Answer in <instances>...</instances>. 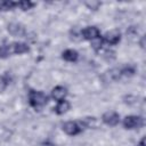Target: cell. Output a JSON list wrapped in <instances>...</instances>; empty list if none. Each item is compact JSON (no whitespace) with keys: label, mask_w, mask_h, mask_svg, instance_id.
<instances>
[{"label":"cell","mask_w":146,"mask_h":146,"mask_svg":"<svg viewBox=\"0 0 146 146\" xmlns=\"http://www.w3.org/2000/svg\"><path fill=\"white\" fill-rule=\"evenodd\" d=\"M136 72V67L133 65H125L123 67L120 68V73H121V76H132Z\"/></svg>","instance_id":"obj_13"},{"label":"cell","mask_w":146,"mask_h":146,"mask_svg":"<svg viewBox=\"0 0 146 146\" xmlns=\"http://www.w3.org/2000/svg\"><path fill=\"white\" fill-rule=\"evenodd\" d=\"M11 55L10 44H2L0 46V58H7Z\"/></svg>","instance_id":"obj_15"},{"label":"cell","mask_w":146,"mask_h":146,"mask_svg":"<svg viewBox=\"0 0 146 146\" xmlns=\"http://www.w3.org/2000/svg\"><path fill=\"white\" fill-rule=\"evenodd\" d=\"M70 107H71V104L67 102V100H60V102H58L57 103V105H56V107H55V112L58 114V115H62V114H64V113H66L68 110H70Z\"/></svg>","instance_id":"obj_11"},{"label":"cell","mask_w":146,"mask_h":146,"mask_svg":"<svg viewBox=\"0 0 146 146\" xmlns=\"http://www.w3.org/2000/svg\"><path fill=\"white\" fill-rule=\"evenodd\" d=\"M82 125L76 121H67L63 125V131L68 136H76L82 131Z\"/></svg>","instance_id":"obj_3"},{"label":"cell","mask_w":146,"mask_h":146,"mask_svg":"<svg viewBox=\"0 0 146 146\" xmlns=\"http://www.w3.org/2000/svg\"><path fill=\"white\" fill-rule=\"evenodd\" d=\"M7 84H8V81H7V79H6L5 76L0 75V92H2V91L6 89Z\"/></svg>","instance_id":"obj_18"},{"label":"cell","mask_w":146,"mask_h":146,"mask_svg":"<svg viewBox=\"0 0 146 146\" xmlns=\"http://www.w3.org/2000/svg\"><path fill=\"white\" fill-rule=\"evenodd\" d=\"M102 121L107 125L114 127L120 122V115H119V113H116L114 111H108V112H105L103 114Z\"/></svg>","instance_id":"obj_5"},{"label":"cell","mask_w":146,"mask_h":146,"mask_svg":"<svg viewBox=\"0 0 146 146\" xmlns=\"http://www.w3.org/2000/svg\"><path fill=\"white\" fill-rule=\"evenodd\" d=\"M15 7H16V2H14V1H9V0L0 1V10H1V11L11 10V9L15 8Z\"/></svg>","instance_id":"obj_14"},{"label":"cell","mask_w":146,"mask_h":146,"mask_svg":"<svg viewBox=\"0 0 146 146\" xmlns=\"http://www.w3.org/2000/svg\"><path fill=\"white\" fill-rule=\"evenodd\" d=\"M84 3H86V6H87L89 9H92V10H97V9H98V7L102 5V2H99V1H95V0L86 1Z\"/></svg>","instance_id":"obj_17"},{"label":"cell","mask_w":146,"mask_h":146,"mask_svg":"<svg viewBox=\"0 0 146 146\" xmlns=\"http://www.w3.org/2000/svg\"><path fill=\"white\" fill-rule=\"evenodd\" d=\"M144 123L143 117L137 116V115H128L123 119V127L125 129H137L139 127H141Z\"/></svg>","instance_id":"obj_2"},{"label":"cell","mask_w":146,"mask_h":146,"mask_svg":"<svg viewBox=\"0 0 146 146\" xmlns=\"http://www.w3.org/2000/svg\"><path fill=\"white\" fill-rule=\"evenodd\" d=\"M138 146H145V138H141V140L139 141Z\"/></svg>","instance_id":"obj_20"},{"label":"cell","mask_w":146,"mask_h":146,"mask_svg":"<svg viewBox=\"0 0 146 146\" xmlns=\"http://www.w3.org/2000/svg\"><path fill=\"white\" fill-rule=\"evenodd\" d=\"M7 30L14 36H24L26 33L24 25H22L21 23H9Z\"/></svg>","instance_id":"obj_7"},{"label":"cell","mask_w":146,"mask_h":146,"mask_svg":"<svg viewBox=\"0 0 146 146\" xmlns=\"http://www.w3.org/2000/svg\"><path fill=\"white\" fill-rule=\"evenodd\" d=\"M29 103L34 108L40 111L43 106L48 103V96L43 91H36V90H30L29 92Z\"/></svg>","instance_id":"obj_1"},{"label":"cell","mask_w":146,"mask_h":146,"mask_svg":"<svg viewBox=\"0 0 146 146\" xmlns=\"http://www.w3.org/2000/svg\"><path fill=\"white\" fill-rule=\"evenodd\" d=\"M81 34L86 40H89V41H92L95 39L100 38V31L96 26H87V27H84L81 31Z\"/></svg>","instance_id":"obj_6"},{"label":"cell","mask_w":146,"mask_h":146,"mask_svg":"<svg viewBox=\"0 0 146 146\" xmlns=\"http://www.w3.org/2000/svg\"><path fill=\"white\" fill-rule=\"evenodd\" d=\"M34 2H31V1H18L16 2V7H19L22 10H30L31 8L34 7Z\"/></svg>","instance_id":"obj_16"},{"label":"cell","mask_w":146,"mask_h":146,"mask_svg":"<svg viewBox=\"0 0 146 146\" xmlns=\"http://www.w3.org/2000/svg\"><path fill=\"white\" fill-rule=\"evenodd\" d=\"M67 95V90L66 88L62 87V86H57L55 87L52 90H51V97L56 100V102H60V100H64L65 97Z\"/></svg>","instance_id":"obj_9"},{"label":"cell","mask_w":146,"mask_h":146,"mask_svg":"<svg viewBox=\"0 0 146 146\" xmlns=\"http://www.w3.org/2000/svg\"><path fill=\"white\" fill-rule=\"evenodd\" d=\"M140 46H141V48H144L145 47V38L143 36L141 38V40H140Z\"/></svg>","instance_id":"obj_19"},{"label":"cell","mask_w":146,"mask_h":146,"mask_svg":"<svg viewBox=\"0 0 146 146\" xmlns=\"http://www.w3.org/2000/svg\"><path fill=\"white\" fill-rule=\"evenodd\" d=\"M10 49H11V55H21L30 51V47L24 43V42H13L10 43Z\"/></svg>","instance_id":"obj_8"},{"label":"cell","mask_w":146,"mask_h":146,"mask_svg":"<svg viewBox=\"0 0 146 146\" xmlns=\"http://www.w3.org/2000/svg\"><path fill=\"white\" fill-rule=\"evenodd\" d=\"M80 124L82 125V128H83V127H86V128H96L97 124H98V121H97V119L94 117V116H92V117L87 116V117H84L83 120L80 121Z\"/></svg>","instance_id":"obj_12"},{"label":"cell","mask_w":146,"mask_h":146,"mask_svg":"<svg viewBox=\"0 0 146 146\" xmlns=\"http://www.w3.org/2000/svg\"><path fill=\"white\" fill-rule=\"evenodd\" d=\"M62 58L66 62H76L79 58V52L74 49H66L62 52Z\"/></svg>","instance_id":"obj_10"},{"label":"cell","mask_w":146,"mask_h":146,"mask_svg":"<svg viewBox=\"0 0 146 146\" xmlns=\"http://www.w3.org/2000/svg\"><path fill=\"white\" fill-rule=\"evenodd\" d=\"M121 40V33L119 30L114 29V30H111L108 32L105 33V35L103 36V41L111 44V46H114V44H117Z\"/></svg>","instance_id":"obj_4"}]
</instances>
